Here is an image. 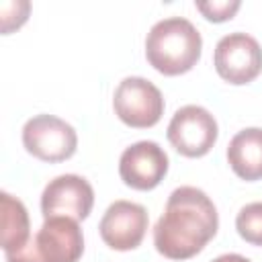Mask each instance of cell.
<instances>
[{
	"instance_id": "1",
	"label": "cell",
	"mask_w": 262,
	"mask_h": 262,
	"mask_svg": "<svg viewBox=\"0 0 262 262\" xmlns=\"http://www.w3.org/2000/svg\"><path fill=\"white\" fill-rule=\"evenodd\" d=\"M217 227L219 215L207 192L196 186H178L170 192L154 227V246L164 258L188 260L215 237Z\"/></svg>"
},
{
	"instance_id": "2",
	"label": "cell",
	"mask_w": 262,
	"mask_h": 262,
	"mask_svg": "<svg viewBox=\"0 0 262 262\" xmlns=\"http://www.w3.org/2000/svg\"><path fill=\"white\" fill-rule=\"evenodd\" d=\"M203 39L199 29L182 16L158 20L145 37V57L149 66L164 76L190 72L201 59Z\"/></svg>"
},
{
	"instance_id": "3",
	"label": "cell",
	"mask_w": 262,
	"mask_h": 262,
	"mask_svg": "<svg viewBox=\"0 0 262 262\" xmlns=\"http://www.w3.org/2000/svg\"><path fill=\"white\" fill-rule=\"evenodd\" d=\"M84 252V235L76 219L49 217L29 244L12 254L6 262H78Z\"/></svg>"
},
{
	"instance_id": "4",
	"label": "cell",
	"mask_w": 262,
	"mask_h": 262,
	"mask_svg": "<svg viewBox=\"0 0 262 262\" xmlns=\"http://www.w3.org/2000/svg\"><path fill=\"white\" fill-rule=\"evenodd\" d=\"M113 108H115V115L127 127L147 129L162 119L164 96L154 82L141 76H129V78H123L115 88Z\"/></svg>"
},
{
	"instance_id": "5",
	"label": "cell",
	"mask_w": 262,
	"mask_h": 262,
	"mask_svg": "<svg viewBox=\"0 0 262 262\" xmlns=\"http://www.w3.org/2000/svg\"><path fill=\"white\" fill-rule=\"evenodd\" d=\"M25 149L41 162H63L76 154V129L55 115H37L23 127Z\"/></svg>"
},
{
	"instance_id": "6",
	"label": "cell",
	"mask_w": 262,
	"mask_h": 262,
	"mask_svg": "<svg viewBox=\"0 0 262 262\" xmlns=\"http://www.w3.org/2000/svg\"><path fill=\"white\" fill-rule=\"evenodd\" d=\"M166 135L180 156L203 158L215 145L219 127L215 117L207 108L199 104H186L174 113L168 123Z\"/></svg>"
},
{
	"instance_id": "7",
	"label": "cell",
	"mask_w": 262,
	"mask_h": 262,
	"mask_svg": "<svg viewBox=\"0 0 262 262\" xmlns=\"http://www.w3.org/2000/svg\"><path fill=\"white\" fill-rule=\"evenodd\" d=\"M213 63L225 82L233 86L250 84L262 72V47L252 35L235 31L219 39Z\"/></svg>"
},
{
	"instance_id": "8",
	"label": "cell",
	"mask_w": 262,
	"mask_h": 262,
	"mask_svg": "<svg viewBox=\"0 0 262 262\" xmlns=\"http://www.w3.org/2000/svg\"><path fill=\"white\" fill-rule=\"evenodd\" d=\"M94 205V190L90 182L78 174H61L43 188L41 213L49 217H70L82 221L90 215Z\"/></svg>"
},
{
	"instance_id": "9",
	"label": "cell",
	"mask_w": 262,
	"mask_h": 262,
	"mask_svg": "<svg viewBox=\"0 0 262 262\" xmlns=\"http://www.w3.org/2000/svg\"><path fill=\"white\" fill-rule=\"evenodd\" d=\"M147 223L149 217L143 205L133 201H115L104 211L98 231L108 248L117 252H129L143 242Z\"/></svg>"
},
{
	"instance_id": "10",
	"label": "cell",
	"mask_w": 262,
	"mask_h": 262,
	"mask_svg": "<svg viewBox=\"0 0 262 262\" xmlns=\"http://www.w3.org/2000/svg\"><path fill=\"white\" fill-rule=\"evenodd\" d=\"M168 164V154L156 141H137L121 154L119 176L135 190H151L164 180Z\"/></svg>"
},
{
	"instance_id": "11",
	"label": "cell",
	"mask_w": 262,
	"mask_h": 262,
	"mask_svg": "<svg viewBox=\"0 0 262 262\" xmlns=\"http://www.w3.org/2000/svg\"><path fill=\"white\" fill-rule=\"evenodd\" d=\"M227 162L235 176L254 182L262 178V129L248 127L237 131L227 145Z\"/></svg>"
},
{
	"instance_id": "12",
	"label": "cell",
	"mask_w": 262,
	"mask_h": 262,
	"mask_svg": "<svg viewBox=\"0 0 262 262\" xmlns=\"http://www.w3.org/2000/svg\"><path fill=\"white\" fill-rule=\"evenodd\" d=\"M27 207L8 192L0 194V242L4 254L23 250L31 239Z\"/></svg>"
},
{
	"instance_id": "13",
	"label": "cell",
	"mask_w": 262,
	"mask_h": 262,
	"mask_svg": "<svg viewBox=\"0 0 262 262\" xmlns=\"http://www.w3.org/2000/svg\"><path fill=\"white\" fill-rule=\"evenodd\" d=\"M235 229L242 239L252 246H262V203H248L235 217Z\"/></svg>"
},
{
	"instance_id": "14",
	"label": "cell",
	"mask_w": 262,
	"mask_h": 262,
	"mask_svg": "<svg viewBox=\"0 0 262 262\" xmlns=\"http://www.w3.org/2000/svg\"><path fill=\"white\" fill-rule=\"evenodd\" d=\"M196 10L211 23H225L233 18V14L239 10V0H209V2H194Z\"/></svg>"
},
{
	"instance_id": "15",
	"label": "cell",
	"mask_w": 262,
	"mask_h": 262,
	"mask_svg": "<svg viewBox=\"0 0 262 262\" xmlns=\"http://www.w3.org/2000/svg\"><path fill=\"white\" fill-rule=\"evenodd\" d=\"M29 10H31V4L27 0H18L16 12H8V10L0 8V12H2V33L8 35L10 31L18 29L20 25H25V20L29 16Z\"/></svg>"
},
{
	"instance_id": "16",
	"label": "cell",
	"mask_w": 262,
	"mask_h": 262,
	"mask_svg": "<svg viewBox=\"0 0 262 262\" xmlns=\"http://www.w3.org/2000/svg\"><path fill=\"white\" fill-rule=\"evenodd\" d=\"M213 262H252V260L246 258V256H242V254H221Z\"/></svg>"
}]
</instances>
